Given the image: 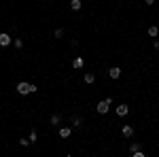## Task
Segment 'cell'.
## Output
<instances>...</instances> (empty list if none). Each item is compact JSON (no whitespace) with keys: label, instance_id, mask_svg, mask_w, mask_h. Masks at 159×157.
Here are the masks:
<instances>
[{"label":"cell","instance_id":"6da1fadb","mask_svg":"<svg viewBox=\"0 0 159 157\" xmlns=\"http://www.w3.org/2000/svg\"><path fill=\"white\" fill-rule=\"evenodd\" d=\"M38 87L34 83H25V81H19L17 83V94L19 96H28V94H36Z\"/></svg>","mask_w":159,"mask_h":157},{"label":"cell","instance_id":"7a4b0ae2","mask_svg":"<svg viewBox=\"0 0 159 157\" xmlns=\"http://www.w3.org/2000/svg\"><path fill=\"white\" fill-rule=\"evenodd\" d=\"M110 104H112V98H104V100H100L98 106H96V110H98L100 115H106L110 110Z\"/></svg>","mask_w":159,"mask_h":157},{"label":"cell","instance_id":"3957f363","mask_svg":"<svg viewBox=\"0 0 159 157\" xmlns=\"http://www.w3.org/2000/svg\"><path fill=\"white\" fill-rule=\"evenodd\" d=\"M9 45H13V38L4 32H0V47H9Z\"/></svg>","mask_w":159,"mask_h":157},{"label":"cell","instance_id":"277c9868","mask_svg":"<svg viewBox=\"0 0 159 157\" xmlns=\"http://www.w3.org/2000/svg\"><path fill=\"white\" fill-rule=\"evenodd\" d=\"M115 113H117V117H125V115L129 113V106H127V104H119V106L115 109Z\"/></svg>","mask_w":159,"mask_h":157},{"label":"cell","instance_id":"5b68a950","mask_svg":"<svg viewBox=\"0 0 159 157\" xmlns=\"http://www.w3.org/2000/svg\"><path fill=\"white\" fill-rule=\"evenodd\" d=\"M108 76H110V79H115V81H117V79L121 76V68H119V66H112V68L108 70Z\"/></svg>","mask_w":159,"mask_h":157},{"label":"cell","instance_id":"8992f818","mask_svg":"<svg viewBox=\"0 0 159 157\" xmlns=\"http://www.w3.org/2000/svg\"><path fill=\"white\" fill-rule=\"evenodd\" d=\"M121 134H123V138H132V136H134V127H132V125H123Z\"/></svg>","mask_w":159,"mask_h":157},{"label":"cell","instance_id":"52a82bcc","mask_svg":"<svg viewBox=\"0 0 159 157\" xmlns=\"http://www.w3.org/2000/svg\"><path fill=\"white\" fill-rule=\"evenodd\" d=\"M70 123H72V127H76V130H79V127H81V125H83V119H81V117H79V115H74L72 119H70Z\"/></svg>","mask_w":159,"mask_h":157},{"label":"cell","instance_id":"ba28073f","mask_svg":"<svg viewBox=\"0 0 159 157\" xmlns=\"http://www.w3.org/2000/svg\"><path fill=\"white\" fill-rule=\"evenodd\" d=\"M49 123H51V125H60V123H61V115L53 113V115H51V119H49Z\"/></svg>","mask_w":159,"mask_h":157},{"label":"cell","instance_id":"9c48e42d","mask_svg":"<svg viewBox=\"0 0 159 157\" xmlns=\"http://www.w3.org/2000/svg\"><path fill=\"white\" fill-rule=\"evenodd\" d=\"M147 32H148V36H151V38H157L159 36V28H157V25H151Z\"/></svg>","mask_w":159,"mask_h":157},{"label":"cell","instance_id":"30bf717a","mask_svg":"<svg viewBox=\"0 0 159 157\" xmlns=\"http://www.w3.org/2000/svg\"><path fill=\"white\" fill-rule=\"evenodd\" d=\"M85 66V60L83 58H74L72 60V68H83Z\"/></svg>","mask_w":159,"mask_h":157},{"label":"cell","instance_id":"8fae6325","mask_svg":"<svg viewBox=\"0 0 159 157\" xmlns=\"http://www.w3.org/2000/svg\"><path fill=\"white\" fill-rule=\"evenodd\" d=\"M70 134H72V127H60V136L61 138H70Z\"/></svg>","mask_w":159,"mask_h":157},{"label":"cell","instance_id":"7c38bea8","mask_svg":"<svg viewBox=\"0 0 159 157\" xmlns=\"http://www.w3.org/2000/svg\"><path fill=\"white\" fill-rule=\"evenodd\" d=\"M81 0H70V11H81Z\"/></svg>","mask_w":159,"mask_h":157},{"label":"cell","instance_id":"4fadbf2b","mask_svg":"<svg viewBox=\"0 0 159 157\" xmlns=\"http://www.w3.org/2000/svg\"><path fill=\"white\" fill-rule=\"evenodd\" d=\"M85 83H87V85H91V83H96V74H91V72H87V74H85Z\"/></svg>","mask_w":159,"mask_h":157},{"label":"cell","instance_id":"5bb4252c","mask_svg":"<svg viewBox=\"0 0 159 157\" xmlns=\"http://www.w3.org/2000/svg\"><path fill=\"white\" fill-rule=\"evenodd\" d=\"M13 47L21 49V47H24V40H21V38H13Z\"/></svg>","mask_w":159,"mask_h":157},{"label":"cell","instance_id":"9a60e30c","mask_svg":"<svg viewBox=\"0 0 159 157\" xmlns=\"http://www.w3.org/2000/svg\"><path fill=\"white\" fill-rule=\"evenodd\" d=\"M28 140H30V142H36V140H38V134L32 130V132H30V136H28Z\"/></svg>","mask_w":159,"mask_h":157},{"label":"cell","instance_id":"2e32d148","mask_svg":"<svg viewBox=\"0 0 159 157\" xmlns=\"http://www.w3.org/2000/svg\"><path fill=\"white\" fill-rule=\"evenodd\" d=\"M138 149H140V145H138V142H132V145H129V153L134 155V153L138 151Z\"/></svg>","mask_w":159,"mask_h":157},{"label":"cell","instance_id":"e0dca14e","mask_svg":"<svg viewBox=\"0 0 159 157\" xmlns=\"http://www.w3.org/2000/svg\"><path fill=\"white\" fill-rule=\"evenodd\" d=\"M32 142L28 140V138H19V146H30Z\"/></svg>","mask_w":159,"mask_h":157},{"label":"cell","instance_id":"ac0fdd59","mask_svg":"<svg viewBox=\"0 0 159 157\" xmlns=\"http://www.w3.org/2000/svg\"><path fill=\"white\" fill-rule=\"evenodd\" d=\"M53 36H55V38H61V36H64V30H61V28H57V30H55V34H53Z\"/></svg>","mask_w":159,"mask_h":157},{"label":"cell","instance_id":"d6986e66","mask_svg":"<svg viewBox=\"0 0 159 157\" xmlns=\"http://www.w3.org/2000/svg\"><path fill=\"white\" fill-rule=\"evenodd\" d=\"M153 47H155V51H159V40H155V38H153Z\"/></svg>","mask_w":159,"mask_h":157},{"label":"cell","instance_id":"ffe728a7","mask_svg":"<svg viewBox=\"0 0 159 157\" xmlns=\"http://www.w3.org/2000/svg\"><path fill=\"white\" fill-rule=\"evenodd\" d=\"M144 2H147V4H153V2H155V0H144Z\"/></svg>","mask_w":159,"mask_h":157}]
</instances>
